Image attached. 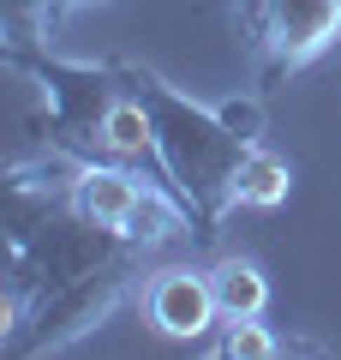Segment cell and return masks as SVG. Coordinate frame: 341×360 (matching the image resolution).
I'll return each mask as SVG.
<instances>
[{
    "instance_id": "1",
    "label": "cell",
    "mask_w": 341,
    "mask_h": 360,
    "mask_svg": "<svg viewBox=\"0 0 341 360\" xmlns=\"http://www.w3.org/2000/svg\"><path fill=\"white\" fill-rule=\"evenodd\" d=\"M126 72L156 127V156H150L156 174L180 193V205L192 217V240H215L222 217L234 210V174L252 156V144H264V139H246L240 127H227L222 108L174 90L156 66L126 60Z\"/></svg>"
},
{
    "instance_id": "2",
    "label": "cell",
    "mask_w": 341,
    "mask_h": 360,
    "mask_svg": "<svg viewBox=\"0 0 341 360\" xmlns=\"http://www.w3.org/2000/svg\"><path fill=\"white\" fill-rule=\"evenodd\" d=\"M0 54L13 72L48 96V127L42 144L78 156V162H114L108 156V120L120 96L132 90L126 60H66L48 49V37H0Z\"/></svg>"
},
{
    "instance_id": "3",
    "label": "cell",
    "mask_w": 341,
    "mask_h": 360,
    "mask_svg": "<svg viewBox=\"0 0 341 360\" xmlns=\"http://www.w3.org/2000/svg\"><path fill=\"white\" fill-rule=\"evenodd\" d=\"M144 258H150V252H126V258H114V264L90 270V276H78V283L42 295L36 307L25 312V324L0 342V354L42 360V354H66L72 342H84L96 324H108L114 312H120L126 295H144V283H150Z\"/></svg>"
},
{
    "instance_id": "4",
    "label": "cell",
    "mask_w": 341,
    "mask_h": 360,
    "mask_svg": "<svg viewBox=\"0 0 341 360\" xmlns=\"http://www.w3.org/2000/svg\"><path fill=\"white\" fill-rule=\"evenodd\" d=\"M258 42V90H281L300 66L341 42V0H264L252 25Z\"/></svg>"
},
{
    "instance_id": "5",
    "label": "cell",
    "mask_w": 341,
    "mask_h": 360,
    "mask_svg": "<svg viewBox=\"0 0 341 360\" xmlns=\"http://www.w3.org/2000/svg\"><path fill=\"white\" fill-rule=\"evenodd\" d=\"M144 312L162 336H180V342H198L222 324V300L210 288V270L198 264H168V270H150L144 283Z\"/></svg>"
},
{
    "instance_id": "6",
    "label": "cell",
    "mask_w": 341,
    "mask_h": 360,
    "mask_svg": "<svg viewBox=\"0 0 341 360\" xmlns=\"http://www.w3.org/2000/svg\"><path fill=\"white\" fill-rule=\"evenodd\" d=\"M210 288L222 300V319H264L269 312V276L240 252L210 264Z\"/></svg>"
},
{
    "instance_id": "7",
    "label": "cell",
    "mask_w": 341,
    "mask_h": 360,
    "mask_svg": "<svg viewBox=\"0 0 341 360\" xmlns=\"http://www.w3.org/2000/svg\"><path fill=\"white\" fill-rule=\"evenodd\" d=\"M288 193H293V162L276 156L269 144H252V156H246L240 174H234V205L276 210V205H288Z\"/></svg>"
},
{
    "instance_id": "8",
    "label": "cell",
    "mask_w": 341,
    "mask_h": 360,
    "mask_svg": "<svg viewBox=\"0 0 341 360\" xmlns=\"http://www.w3.org/2000/svg\"><path fill=\"white\" fill-rule=\"evenodd\" d=\"M281 348H300V342H281L264 319H222V342H215L222 360H276Z\"/></svg>"
},
{
    "instance_id": "9",
    "label": "cell",
    "mask_w": 341,
    "mask_h": 360,
    "mask_svg": "<svg viewBox=\"0 0 341 360\" xmlns=\"http://www.w3.org/2000/svg\"><path fill=\"white\" fill-rule=\"evenodd\" d=\"M42 6H48V30H54V25H66L72 13H90V6H114V0H42Z\"/></svg>"
}]
</instances>
